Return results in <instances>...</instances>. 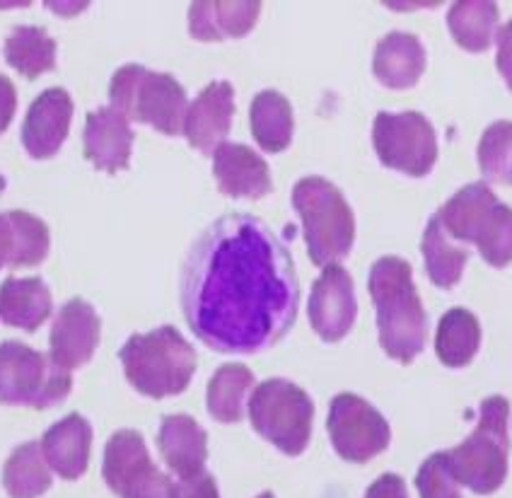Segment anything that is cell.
<instances>
[{
  "mask_svg": "<svg viewBox=\"0 0 512 498\" xmlns=\"http://www.w3.org/2000/svg\"><path fill=\"white\" fill-rule=\"evenodd\" d=\"M261 3H194L189 8V32L199 42L240 39L254 30Z\"/></svg>",
  "mask_w": 512,
  "mask_h": 498,
  "instance_id": "obj_22",
  "label": "cell"
},
{
  "mask_svg": "<svg viewBox=\"0 0 512 498\" xmlns=\"http://www.w3.org/2000/svg\"><path fill=\"white\" fill-rule=\"evenodd\" d=\"M51 315V291L37 276L10 279L0 286V320L8 327L37 332Z\"/></svg>",
  "mask_w": 512,
  "mask_h": 498,
  "instance_id": "obj_23",
  "label": "cell"
},
{
  "mask_svg": "<svg viewBox=\"0 0 512 498\" xmlns=\"http://www.w3.org/2000/svg\"><path fill=\"white\" fill-rule=\"evenodd\" d=\"M481 346L479 317L467 308H452L440 317L435 332V353L447 368H464L474 361Z\"/></svg>",
  "mask_w": 512,
  "mask_h": 498,
  "instance_id": "obj_25",
  "label": "cell"
},
{
  "mask_svg": "<svg viewBox=\"0 0 512 498\" xmlns=\"http://www.w3.org/2000/svg\"><path fill=\"white\" fill-rule=\"evenodd\" d=\"M5 61L25 78L37 80L56 68V42L44 27H15L5 39Z\"/></svg>",
  "mask_w": 512,
  "mask_h": 498,
  "instance_id": "obj_29",
  "label": "cell"
},
{
  "mask_svg": "<svg viewBox=\"0 0 512 498\" xmlns=\"http://www.w3.org/2000/svg\"><path fill=\"white\" fill-rule=\"evenodd\" d=\"M100 315L83 298H73L58 310L54 327H51L49 346L61 368H83L100 346Z\"/></svg>",
  "mask_w": 512,
  "mask_h": 498,
  "instance_id": "obj_13",
  "label": "cell"
},
{
  "mask_svg": "<svg viewBox=\"0 0 512 498\" xmlns=\"http://www.w3.org/2000/svg\"><path fill=\"white\" fill-rule=\"evenodd\" d=\"M256 498H276V496H273L271 491H264V494H259V496H256Z\"/></svg>",
  "mask_w": 512,
  "mask_h": 498,
  "instance_id": "obj_40",
  "label": "cell"
},
{
  "mask_svg": "<svg viewBox=\"0 0 512 498\" xmlns=\"http://www.w3.org/2000/svg\"><path fill=\"white\" fill-rule=\"evenodd\" d=\"M247 404L249 421L261 438L290 457L305 453L312 438L314 404L300 385L283 378L264 380Z\"/></svg>",
  "mask_w": 512,
  "mask_h": 498,
  "instance_id": "obj_8",
  "label": "cell"
},
{
  "mask_svg": "<svg viewBox=\"0 0 512 498\" xmlns=\"http://www.w3.org/2000/svg\"><path fill=\"white\" fill-rule=\"evenodd\" d=\"M112 109L128 121L150 124L165 136H179L189 112L184 85L170 73H155L138 63H128L109 83Z\"/></svg>",
  "mask_w": 512,
  "mask_h": 498,
  "instance_id": "obj_7",
  "label": "cell"
},
{
  "mask_svg": "<svg viewBox=\"0 0 512 498\" xmlns=\"http://www.w3.org/2000/svg\"><path fill=\"white\" fill-rule=\"evenodd\" d=\"M92 426L85 416L68 414L42 438V453L58 477L80 479L90 465Z\"/></svg>",
  "mask_w": 512,
  "mask_h": 498,
  "instance_id": "obj_20",
  "label": "cell"
},
{
  "mask_svg": "<svg viewBox=\"0 0 512 498\" xmlns=\"http://www.w3.org/2000/svg\"><path fill=\"white\" fill-rule=\"evenodd\" d=\"M119 361L133 390L153 399L182 395L196 373L194 346L170 324L128 337Z\"/></svg>",
  "mask_w": 512,
  "mask_h": 498,
  "instance_id": "obj_4",
  "label": "cell"
},
{
  "mask_svg": "<svg viewBox=\"0 0 512 498\" xmlns=\"http://www.w3.org/2000/svg\"><path fill=\"white\" fill-rule=\"evenodd\" d=\"M252 136L266 153H283L293 141L295 119L288 97L278 90H261L249 109Z\"/></svg>",
  "mask_w": 512,
  "mask_h": 498,
  "instance_id": "obj_24",
  "label": "cell"
},
{
  "mask_svg": "<svg viewBox=\"0 0 512 498\" xmlns=\"http://www.w3.org/2000/svg\"><path fill=\"white\" fill-rule=\"evenodd\" d=\"M426 71V49L416 34L389 32L375 46L372 73L389 90H409Z\"/></svg>",
  "mask_w": 512,
  "mask_h": 498,
  "instance_id": "obj_21",
  "label": "cell"
},
{
  "mask_svg": "<svg viewBox=\"0 0 512 498\" xmlns=\"http://www.w3.org/2000/svg\"><path fill=\"white\" fill-rule=\"evenodd\" d=\"M73 121V100L63 88H49L29 104L22 124V146L34 160H49L66 143Z\"/></svg>",
  "mask_w": 512,
  "mask_h": 498,
  "instance_id": "obj_14",
  "label": "cell"
},
{
  "mask_svg": "<svg viewBox=\"0 0 512 498\" xmlns=\"http://www.w3.org/2000/svg\"><path fill=\"white\" fill-rule=\"evenodd\" d=\"M370 298L375 303L380 346L394 361H416L426 349L428 317L413 283V269L401 257H382L370 269Z\"/></svg>",
  "mask_w": 512,
  "mask_h": 498,
  "instance_id": "obj_2",
  "label": "cell"
},
{
  "mask_svg": "<svg viewBox=\"0 0 512 498\" xmlns=\"http://www.w3.org/2000/svg\"><path fill=\"white\" fill-rule=\"evenodd\" d=\"M435 218L447 237L471 242L486 264L503 269L512 262V208L486 182H471L447 199Z\"/></svg>",
  "mask_w": 512,
  "mask_h": 498,
  "instance_id": "obj_5",
  "label": "cell"
},
{
  "mask_svg": "<svg viewBox=\"0 0 512 498\" xmlns=\"http://www.w3.org/2000/svg\"><path fill=\"white\" fill-rule=\"evenodd\" d=\"M10 223H13L15 233V257L13 269H22V266H37L42 264L49 254V228L42 218L32 216L27 211H8Z\"/></svg>",
  "mask_w": 512,
  "mask_h": 498,
  "instance_id": "obj_32",
  "label": "cell"
},
{
  "mask_svg": "<svg viewBox=\"0 0 512 498\" xmlns=\"http://www.w3.org/2000/svg\"><path fill=\"white\" fill-rule=\"evenodd\" d=\"M293 206L302 220L310 259L317 266L339 264L356 242V216L346 196L324 177H305L293 187Z\"/></svg>",
  "mask_w": 512,
  "mask_h": 498,
  "instance_id": "obj_6",
  "label": "cell"
},
{
  "mask_svg": "<svg viewBox=\"0 0 512 498\" xmlns=\"http://www.w3.org/2000/svg\"><path fill=\"white\" fill-rule=\"evenodd\" d=\"M235 117V90L228 80H215L199 92L191 102L184 119V136L191 148L203 155H213L220 143H225Z\"/></svg>",
  "mask_w": 512,
  "mask_h": 498,
  "instance_id": "obj_15",
  "label": "cell"
},
{
  "mask_svg": "<svg viewBox=\"0 0 512 498\" xmlns=\"http://www.w3.org/2000/svg\"><path fill=\"white\" fill-rule=\"evenodd\" d=\"M213 175L218 189L232 199H264L273 182L266 160L242 143H220L213 153Z\"/></svg>",
  "mask_w": 512,
  "mask_h": 498,
  "instance_id": "obj_16",
  "label": "cell"
},
{
  "mask_svg": "<svg viewBox=\"0 0 512 498\" xmlns=\"http://www.w3.org/2000/svg\"><path fill=\"white\" fill-rule=\"evenodd\" d=\"M365 498H409V491H406V482L399 474L387 472L368 486Z\"/></svg>",
  "mask_w": 512,
  "mask_h": 498,
  "instance_id": "obj_37",
  "label": "cell"
},
{
  "mask_svg": "<svg viewBox=\"0 0 512 498\" xmlns=\"http://www.w3.org/2000/svg\"><path fill=\"white\" fill-rule=\"evenodd\" d=\"M307 312L312 329L327 344H336L351 332L358 317L356 286L341 264L324 266L319 279L312 283Z\"/></svg>",
  "mask_w": 512,
  "mask_h": 498,
  "instance_id": "obj_12",
  "label": "cell"
},
{
  "mask_svg": "<svg viewBox=\"0 0 512 498\" xmlns=\"http://www.w3.org/2000/svg\"><path fill=\"white\" fill-rule=\"evenodd\" d=\"M479 167L488 182H512V121H496L479 141Z\"/></svg>",
  "mask_w": 512,
  "mask_h": 498,
  "instance_id": "obj_31",
  "label": "cell"
},
{
  "mask_svg": "<svg viewBox=\"0 0 512 498\" xmlns=\"http://www.w3.org/2000/svg\"><path fill=\"white\" fill-rule=\"evenodd\" d=\"M17 109V90L13 80L8 75H0V133L8 131V126L13 124Z\"/></svg>",
  "mask_w": 512,
  "mask_h": 498,
  "instance_id": "obj_38",
  "label": "cell"
},
{
  "mask_svg": "<svg viewBox=\"0 0 512 498\" xmlns=\"http://www.w3.org/2000/svg\"><path fill=\"white\" fill-rule=\"evenodd\" d=\"M155 472L157 467L141 433L124 428L109 438L107 450H104L102 474L104 482L116 496L126 498L133 489L148 482Z\"/></svg>",
  "mask_w": 512,
  "mask_h": 498,
  "instance_id": "obj_18",
  "label": "cell"
},
{
  "mask_svg": "<svg viewBox=\"0 0 512 498\" xmlns=\"http://www.w3.org/2000/svg\"><path fill=\"white\" fill-rule=\"evenodd\" d=\"M126 498H177V484L162 469H157L148 482L133 489Z\"/></svg>",
  "mask_w": 512,
  "mask_h": 498,
  "instance_id": "obj_35",
  "label": "cell"
},
{
  "mask_svg": "<svg viewBox=\"0 0 512 498\" xmlns=\"http://www.w3.org/2000/svg\"><path fill=\"white\" fill-rule=\"evenodd\" d=\"M329 438L334 450L346 462H370L389 448L392 428L387 419L353 392H341L331 399L329 407Z\"/></svg>",
  "mask_w": 512,
  "mask_h": 498,
  "instance_id": "obj_11",
  "label": "cell"
},
{
  "mask_svg": "<svg viewBox=\"0 0 512 498\" xmlns=\"http://www.w3.org/2000/svg\"><path fill=\"white\" fill-rule=\"evenodd\" d=\"M423 259H426L428 279L438 288L457 286L464 274V266L469 262V252L464 247L452 245L450 237L442 230L438 218H430L426 233L421 240Z\"/></svg>",
  "mask_w": 512,
  "mask_h": 498,
  "instance_id": "obj_30",
  "label": "cell"
},
{
  "mask_svg": "<svg viewBox=\"0 0 512 498\" xmlns=\"http://www.w3.org/2000/svg\"><path fill=\"white\" fill-rule=\"evenodd\" d=\"M372 148L389 170L426 177L438 160V136L421 112H380L372 121Z\"/></svg>",
  "mask_w": 512,
  "mask_h": 498,
  "instance_id": "obj_10",
  "label": "cell"
},
{
  "mask_svg": "<svg viewBox=\"0 0 512 498\" xmlns=\"http://www.w3.org/2000/svg\"><path fill=\"white\" fill-rule=\"evenodd\" d=\"M71 370L22 341L0 344V404L46 409L71 395Z\"/></svg>",
  "mask_w": 512,
  "mask_h": 498,
  "instance_id": "obj_9",
  "label": "cell"
},
{
  "mask_svg": "<svg viewBox=\"0 0 512 498\" xmlns=\"http://www.w3.org/2000/svg\"><path fill=\"white\" fill-rule=\"evenodd\" d=\"M498 25V5L488 0H462L450 8L447 27L452 39L471 51V54H484L491 49L493 34Z\"/></svg>",
  "mask_w": 512,
  "mask_h": 498,
  "instance_id": "obj_27",
  "label": "cell"
},
{
  "mask_svg": "<svg viewBox=\"0 0 512 498\" xmlns=\"http://www.w3.org/2000/svg\"><path fill=\"white\" fill-rule=\"evenodd\" d=\"M496 39H498L496 66L500 75H503L508 90H512V20H508L503 27H500Z\"/></svg>",
  "mask_w": 512,
  "mask_h": 498,
  "instance_id": "obj_36",
  "label": "cell"
},
{
  "mask_svg": "<svg viewBox=\"0 0 512 498\" xmlns=\"http://www.w3.org/2000/svg\"><path fill=\"white\" fill-rule=\"evenodd\" d=\"M179 300L186 324L208 349H271L298 320L293 254L261 218L230 213L213 220L191 245Z\"/></svg>",
  "mask_w": 512,
  "mask_h": 498,
  "instance_id": "obj_1",
  "label": "cell"
},
{
  "mask_svg": "<svg viewBox=\"0 0 512 498\" xmlns=\"http://www.w3.org/2000/svg\"><path fill=\"white\" fill-rule=\"evenodd\" d=\"M133 131L126 117L112 107H102L97 112L87 114L85 121V158L97 167V170L114 172L126 170L131 162Z\"/></svg>",
  "mask_w": 512,
  "mask_h": 498,
  "instance_id": "obj_17",
  "label": "cell"
},
{
  "mask_svg": "<svg viewBox=\"0 0 512 498\" xmlns=\"http://www.w3.org/2000/svg\"><path fill=\"white\" fill-rule=\"evenodd\" d=\"M3 486L10 498H39L51 489V472L42 443L29 440L13 450L3 467Z\"/></svg>",
  "mask_w": 512,
  "mask_h": 498,
  "instance_id": "obj_28",
  "label": "cell"
},
{
  "mask_svg": "<svg viewBox=\"0 0 512 498\" xmlns=\"http://www.w3.org/2000/svg\"><path fill=\"white\" fill-rule=\"evenodd\" d=\"M510 402L503 395L486 397L479 424L462 443L442 450L447 472L459 486L479 496L496 494L508 479L510 465Z\"/></svg>",
  "mask_w": 512,
  "mask_h": 498,
  "instance_id": "obj_3",
  "label": "cell"
},
{
  "mask_svg": "<svg viewBox=\"0 0 512 498\" xmlns=\"http://www.w3.org/2000/svg\"><path fill=\"white\" fill-rule=\"evenodd\" d=\"M416 489L421 498H462L459 484L447 472L442 453L426 457V462L416 474Z\"/></svg>",
  "mask_w": 512,
  "mask_h": 498,
  "instance_id": "obj_33",
  "label": "cell"
},
{
  "mask_svg": "<svg viewBox=\"0 0 512 498\" xmlns=\"http://www.w3.org/2000/svg\"><path fill=\"white\" fill-rule=\"evenodd\" d=\"M15 257V233L8 213H0V269L13 266Z\"/></svg>",
  "mask_w": 512,
  "mask_h": 498,
  "instance_id": "obj_39",
  "label": "cell"
},
{
  "mask_svg": "<svg viewBox=\"0 0 512 498\" xmlns=\"http://www.w3.org/2000/svg\"><path fill=\"white\" fill-rule=\"evenodd\" d=\"M254 387V373L242 363H228L215 370L208 382L206 404L208 414L220 424H237L244 416L249 390Z\"/></svg>",
  "mask_w": 512,
  "mask_h": 498,
  "instance_id": "obj_26",
  "label": "cell"
},
{
  "mask_svg": "<svg viewBox=\"0 0 512 498\" xmlns=\"http://www.w3.org/2000/svg\"><path fill=\"white\" fill-rule=\"evenodd\" d=\"M177 498H220V491H218V484H215L213 474L201 472V474H194V477L179 479Z\"/></svg>",
  "mask_w": 512,
  "mask_h": 498,
  "instance_id": "obj_34",
  "label": "cell"
},
{
  "mask_svg": "<svg viewBox=\"0 0 512 498\" xmlns=\"http://www.w3.org/2000/svg\"><path fill=\"white\" fill-rule=\"evenodd\" d=\"M157 448L162 460L179 479L206 472L208 436L199 421L186 414H170L162 419L157 431Z\"/></svg>",
  "mask_w": 512,
  "mask_h": 498,
  "instance_id": "obj_19",
  "label": "cell"
}]
</instances>
